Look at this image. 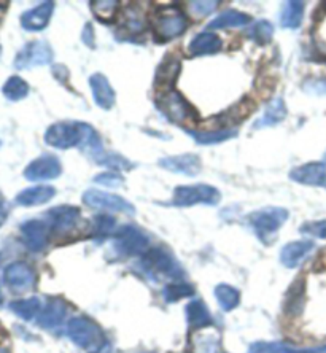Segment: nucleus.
Masks as SVG:
<instances>
[{
    "mask_svg": "<svg viewBox=\"0 0 326 353\" xmlns=\"http://www.w3.org/2000/svg\"><path fill=\"white\" fill-rule=\"evenodd\" d=\"M142 271L153 280L172 279L180 280L183 277V269L172 253L165 248H148L141 261Z\"/></svg>",
    "mask_w": 326,
    "mask_h": 353,
    "instance_id": "f257e3e1",
    "label": "nucleus"
},
{
    "mask_svg": "<svg viewBox=\"0 0 326 353\" xmlns=\"http://www.w3.org/2000/svg\"><path fill=\"white\" fill-rule=\"evenodd\" d=\"M67 336L75 345L90 353H99L105 344L102 330L88 316H75L67 323Z\"/></svg>",
    "mask_w": 326,
    "mask_h": 353,
    "instance_id": "f03ea898",
    "label": "nucleus"
},
{
    "mask_svg": "<svg viewBox=\"0 0 326 353\" xmlns=\"http://www.w3.org/2000/svg\"><path fill=\"white\" fill-rule=\"evenodd\" d=\"M288 215V210L282 207H266V209L256 210L248 215L247 223L256 232L261 242L271 243L276 232L285 225Z\"/></svg>",
    "mask_w": 326,
    "mask_h": 353,
    "instance_id": "7ed1b4c3",
    "label": "nucleus"
},
{
    "mask_svg": "<svg viewBox=\"0 0 326 353\" xmlns=\"http://www.w3.org/2000/svg\"><path fill=\"white\" fill-rule=\"evenodd\" d=\"M86 123H56L45 132V143L58 150L83 147L86 136Z\"/></svg>",
    "mask_w": 326,
    "mask_h": 353,
    "instance_id": "20e7f679",
    "label": "nucleus"
},
{
    "mask_svg": "<svg viewBox=\"0 0 326 353\" xmlns=\"http://www.w3.org/2000/svg\"><path fill=\"white\" fill-rule=\"evenodd\" d=\"M156 105L164 113V117L174 124H185L198 119L194 108L177 91H167L165 94L159 96Z\"/></svg>",
    "mask_w": 326,
    "mask_h": 353,
    "instance_id": "39448f33",
    "label": "nucleus"
},
{
    "mask_svg": "<svg viewBox=\"0 0 326 353\" xmlns=\"http://www.w3.org/2000/svg\"><path fill=\"white\" fill-rule=\"evenodd\" d=\"M220 201V191L210 185H182L174 191V204L179 207H191L196 204L216 205Z\"/></svg>",
    "mask_w": 326,
    "mask_h": 353,
    "instance_id": "423d86ee",
    "label": "nucleus"
},
{
    "mask_svg": "<svg viewBox=\"0 0 326 353\" xmlns=\"http://www.w3.org/2000/svg\"><path fill=\"white\" fill-rule=\"evenodd\" d=\"M150 241L148 237L136 226H123L115 234V243L113 248L121 256H136L145 255L148 252Z\"/></svg>",
    "mask_w": 326,
    "mask_h": 353,
    "instance_id": "0eeeda50",
    "label": "nucleus"
},
{
    "mask_svg": "<svg viewBox=\"0 0 326 353\" xmlns=\"http://www.w3.org/2000/svg\"><path fill=\"white\" fill-rule=\"evenodd\" d=\"M153 26L154 32L163 40H172L185 34V30L188 29V18L179 10L164 8L154 17Z\"/></svg>",
    "mask_w": 326,
    "mask_h": 353,
    "instance_id": "6e6552de",
    "label": "nucleus"
},
{
    "mask_svg": "<svg viewBox=\"0 0 326 353\" xmlns=\"http://www.w3.org/2000/svg\"><path fill=\"white\" fill-rule=\"evenodd\" d=\"M83 202L91 209L97 210H112V212H123V214L134 215L136 214V207L131 202L123 199L121 196L107 193L101 190H88L83 194Z\"/></svg>",
    "mask_w": 326,
    "mask_h": 353,
    "instance_id": "1a4fd4ad",
    "label": "nucleus"
},
{
    "mask_svg": "<svg viewBox=\"0 0 326 353\" xmlns=\"http://www.w3.org/2000/svg\"><path fill=\"white\" fill-rule=\"evenodd\" d=\"M3 280L12 293H26L32 290L37 283V274L28 263L17 261L5 268Z\"/></svg>",
    "mask_w": 326,
    "mask_h": 353,
    "instance_id": "9d476101",
    "label": "nucleus"
},
{
    "mask_svg": "<svg viewBox=\"0 0 326 353\" xmlns=\"http://www.w3.org/2000/svg\"><path fill=\"white\" fill-rule=\"evenodd\" d=\"M53 61V50L43 40H34L24 46L17 54L14 67L18 70L32 69V67L46 65Z\"/></svg>",
    "mask_w": 326,
    "mask_h": 353,
    "instance_id": "9b49d317",
    "label": "nucleus"
},
{
    "mask_svg": "<svg viewBox=\"0 0 326 353\" xmlns=\"http://www.w3.org/2000/svg\"><path fill=\"white\" fill-rule=\"evenodd\" d=\"M62 174L59 159L51 154H43L34 159L28 168L24 169V179L29 181H45L54 180Z\"/></svg>",
    "mask_w": 326,
    "mask_h": 353,
    "instance_id": "f8f14e48",
    "label": "nucleus"
},
{
    "mask_svg": "<svg viewBox=\"0 0 326 353\" xmlns=\"http://www.w3.org/2000/svg\"><path fill=\"white\" fill-rule=\"evenodd\" d=\"M21 234L28 250L39 253L43 252L50 241V226L40 220H29L21 225Z\"/></svg>",
    "mask_w": 326,
    "mask_h": 353,
    "instance_id": "ddd939ff",
    "label": "nucleus"
},
{
    "mask_svg": "<svg viewBox=\"0 0 326 353\" xmlns=\"http://www.w3.org/2000/svg\"><path fill=\"white\" fill-rule=\"evenodd\" d=\"M159 165L172 174L188 175V176L199 175L201 169H203L201 158L198 154H193V153H185V154H177V157L163 158L159 159Z\"/></svg>",
    "mask_w": 326,
    "mask_h": 353,
    "instance_id": "4468645a",
    "label": "nucleus"
},
{
    "mask_svg": "<svg viewBox=\"0 0 326 353\" xmlns=\"http://www.w3.org/2000/svg\"><path fill=\"white\" fill-rule=\"evenodd\" d=\"M46 216L50 220V230L58 234H64L77 226L80 220V209L74 205H59L48 210Z\"/></svg>",
    "mask_w": 326,
    "mask_h": 353,
    "instance_id": "2eb2a0df",
    "label": "nucleus"
},
{
    "mask_svg": "<svg viewBox=\"0 0 326 353\" xmlns=\"http://www.w3.org/2000/svg\"><path fill=\"white\" fill-rule=\"evenodd\" d=\"M289 179L296 183L326 188V163H307L294 168Z\"/></svg>",
    "mask_w": 326,
    "mask_h": 353,
    "instance_id": "dca6fc26",
    "label": "nucleus"
},
{
    "mask_svg": "<svg viewBox=\"0 0 326 353\" xmlns=\"http://www.w3.org/2000/svg\"><path fill=\"white\" fill-rule=\"evenodd\" d=\"M191 349L194 353H220L221 334L215 326L198 330L191 336Z\"/></svg>",
    "mask_w": 326,
    "mask_h": 353,
    "instance_id": "f3484780",
    "label": "nucleus"
},
{
    "mask_svg": "<svg viewBox=\"0 0 326 353\" xmlns=\"http://www.w3.org/2000/svg\"><path fill=\"white\" fill-rule=\"evenodd\" d=\"M54 12V2H43L21 17V26L29 32H39L48 26L51 14Z\"/></svg>",
    "mask_w": 326,
    "mask_h": 353,
    "instance_id": "a211bd4d",
    "label": "nucleus"
},
{
    "mask_svg": "<svg viewBox=\"0 0 326 353\" xmlns=\"http://www.w3.org/2000/svg\"><path fill=\"white\" fill-rule=\"evenodd\" d=\"M90 86L92 91V97H94V102L97 107L103 108V110H110V108L115 105V90H113L110 81L105 75L102 74H94L91 75L90 79Z\"/></svg>",
    "mask_w": 326,
    "mask_h": 353,
    "instance_id": "6ab92c4d",
    "label": "nucleus"
},
{
    "mask_svg": "<svg viewBox=\"0 0 326 353\" xmlns=\"http://www.w3.org/2000/svg\"><path fill=\"white\" fill-rule=\"evenodd\" d=\"M67 315V305L62 299H51L37 316V325L43 330L59 328Z\"/></svg>",
    "mask_w": 326,
    "mask_h": 353,
    "instance_id": "aec40b11",
    "label": "nucleus"
},
{
    "mask_svg": "<svg viewBox=\"0 0 326 353\" xmlns=\"http://www.w3.org/2000/svg\"><path fill=\"white\" fill-rule=\"evenodd\" d=\"M315 248L312 241H296L289 242L281 252V263L285 268L294 269L306 259Z\"/></svg>",
    "mask_w": 326,
    "mask_h": 353,
    "instance_id": "412c9836",
    "label": "nucleus"
},
{
    "mask_svg": "<svg viewBox=\"0 0 326 353\" xmlns=\"http://www.w3.org/2000/svg\"><path fill=\"white\" fill-rule=\"evenodd\" d=\"M180 74V58L172 53L165 54L161 64L158 65L156 75H154V86L156 88H169L174 86L175 80Z\"/></svg>",
    "mask_w": 326,
    "mask_h": 353,
    "instance_id": "4be33fe9",
    "label": "nucleus"
},
{
    "mask_svg": "<svg viewBox=\"0 0 326 353\" xmlns=\"http://www.w3.org/2000/svg\"><path fill=\"white\" fill-rule=\"evenodd\" d=\"M54 194H56L54 186H48V185L32 186V188L21 191V193L17 196V204L24 205V207L41 205L53 199Z\"/></svg>",
    "mask_w": 326,
    "mask_h": 353,
    "instance_id": "5701e85b",
    "label": "nucleus"
},
{
    "mask_svg": "<svg viewBox=\"0 0 326 353\" xmlns=\"http://www.w3.org/2000/svg\"><path fill=\"white\" fill-rule=\"evenodd\" d=\"M223 46V41L216 34L212 32H203L198 34L196 37L190 41L188 51L191 56H205L218 53Z\"/></svg>",
    "mask_w": 326,
    "mask_h": 353,
    "instance_id": "b1692460",
    "label": "nucleus"
},
{
    "mask_svg": "<svg viewBox=\"0 0 326 353\" xmlns=\"http://www.w3.org/2000/svg\"><path fill=\"white\" fill-rule=\"evenodd\" d=\"M186 320H188L191 328L196 331L207 328V326H214V319L201 299H193L186 305Z\"/></svg>",
    "mask_w": 326,
    "mask_h": 353,
    "instance_id": "393cba45",
    "label": "nucleus"
},
{
    "mask_svg": "<svg viewBox=\"0 0 326 353\" xmlns=\"http://www.w3.org/2000/svg\"><path fill=\"white\" fill-rule=\"evenodd\" d=\"M287 117V107L285 102H283L282 97H276L274 101L269 102V105L266 107V112L263 113V117L258 119L255 128L261 129V128H269V126H276V124L282 123Z\"/></svg>",
    "mask_w": 326,
    "mask_h": 353,
    "instance_id": "a878e982",
    "label": "nucleus"
},
{
    "mask_svg": "<svg viewBox=\"0 0 326 353\" xmlns=\"http://www.w3.org/2000/svg\"><path fill=\"white\" fill-rule=\"evenodd\" d=\"M248 353H326V345L312 347V349H294L282 342H255Z\"/></svg>",
    "mask_w": 326,
    "mask_h": 353,
    "instance_id": "bb28decb",
    "label": "nucleus"
},
{
    "mask_svg": "<svg viewBox=\"0 0 326 353\" xmlns=\"http://www.w3.org/2000/svg\"><path fill=\"white\" fill-rule=\"evenodd\" d=\"M252 21V17L237 12V10H226L218 14L212 23H209V29H231V28H242Z\"/></svg>",
    "mask_w": 326,
    "mask_h": 353,
    "instance_id": "cd10ccee",
    "label": "nucleus"
},
{
    "mask_svg": "<svg viewBox=\"0 0 326 353\" xmlns=\"http://www.w3.org/2000/svg\"><path fill=\"white\" fill-rule=\"evenodd\" d=\"M8 307L14 315H18L19 319L29 321V320H34L35 316L40 315L41 309H43V305H41L40 298L34 296V298H29V299L13 301V303L8 305Z\"/></svg>",
    "mask_w": 326,
    "mask_h": 353,
    "instance_id": "c85d7f7f",
    "label": "nucleus"
},
{
    "mask_svg": "<svg viewBox=\"0 0 326 353\" xmlns=\"http://www.w3.org/2000/svg\"><path fill=\"white\" fill-rule=\"evenodd\" d=\"M304 7H306V5L303 2H298V0H292V2H287L283 5V10L281 13L282 28L298 29L304 18Z\"/></svg>",
    "mask_w": 326,
    "mask_h": 353,
    "instance_id": "c756f323",
    "label": "nucleus"
},
{
    "mask_svg": "<svg viewBox=\"0 0 326 353\" xmlns=\"http://www.w3.org/2000/svg\"><path fill=\"white\" fill-rule=\"evenodd\" d=\"M214 294L216 298V303H218V305L225 310V312H231V310H234L241 303V293L237 292L234 287H231V285H226V283L218 285V287L215 288Z\"/></svg>",
    "mask_w": 326,
    "mask_h": 353,
    "instance_id": "7c9ffc66",
    "label": "nucleus"
},
{
    "mask_svg": "<svg viewBox=\"0 0 326 353\" xmlns=\"http://www.w3.org/2000/svg\"><path fill=\"white\" fill-rule=\"evenodd\" d=\"M188 134L199 145H215V143H221L225 142V140L236 137L237 129H216V131H205V132L188 131Z\"/></svg>",
    "mask_w": 326,
    "mask_h": 353,
    "instance_id": "2f4dec72",
    "label": "nucleus"
},
{
    "mask_svg": "<svg viewBox=\"0 0 326 353\" xmlns=\"http://www.w3.org/2000/svg\"><path fill=\"white\" fill-rule=\"evenodd\" d=\"M2 92L8 101L17 102L29 94V85L28 81H24L21 77H10V79L5 81Z\"/></svg>",
    "mask_w": 326,
    "mask_h": 353,
    "instance_id": "473e14b6",
    "label": "nucleus"
},
{
    "mask_svg": "<svg viewBox=\"0 0 326 353\" xmlns=\"http://www.w3.org/2000/svg\"><path fill=\"white\" fill-rule=\"evenodd\" d=\"M90 5L92 13L96 14V18L103 21V23H110V21L115 18L118 7H120V3H118L116 0H94V2H91Z\"/></svg>",
    "mask_w": 326,
    "mask_h": 353,
    "instance_id": "72a5a7b5",
    "label": "nucleus"
},
{
    "mask_svg": "<svg viewBox=\"0 0 326 353\" xmlns=\"http://www.w3.org/2000/svg\"><path fill=\"white\" fill-rule=\"evenodd\" d=\"M250 37L256 45H267L274 37V26L269 21H256L250 30Z\"/></svg>",
    "mask_w": 326,
    "mask_h": 353,
    "instance_id": "f704fd0d",
    "label": "nucleus"
},
{
    "mask_svg": "<svg viewBox=\"0 0 326 353\" xmlns=\"http://www.w3.org/2000/svg\"><path fill=\"white\" fill-rule=\"evenodd\" d=\"M96 163L101 164V165H105V168L115 169V170H131V169H134V164L131 163V161L121 157V154H118V153L103 152L101 157L96 159Z\"/></svg>",
    "mask_w": 326,
    "mask_h": 353,
    "instance_id": "c9c22d12",
    "label": "nucleus"
},
{
    "mask_svg": "<svg viewBox=\"0 0 326 353\" xmlns=\"http://www.w3.org/2000/svg\"><path fill=\"white\" fill-rule=\"evenodd\" d=\"M194 293V290L191 285L188 283H170L167 287L164 288V299L167 301V303H177V301L183 299V298H190L191 294Z\"/></svg>",
    "mask_w": 326,
    "mask_h": 353,
    "instance_id": "e433bc0d",
    "label": "nucleus"
},
{
    "mask_svg": "<svg viewBox=\"0 0 326 353\" xmlns=\"http://www.w3.org/2000/svg\"><path fill=\"white\" fill-rule=\"evenodd\" d=\"M115 225H116V220L110 215H97L94 220H92V228H94V231H92V236L96 239H103L107 236L112 234V231L115 230Z\"/></svg>",
    "mask_w": 326,
    "mask_h": 353,
    "instance_id": "4c0bfd02",
    "label": "nucleus"
},
{
    "mask_svg": "<svg viewBox=\"0 0 326 353\" xmlns=\"http://www.w3.org/2000/svg\"><path fill=\"white\" fill-rule=\"evenodd\" d=\"M218 5L220 2H209V0H204V2H190L188 10L194 18H204L207 14L214 13Z\"/></svg>",
    "mask_w": 326,
    "mask_h": 353,
    "instance_id": "58836bf2",
    "label": "nucleus"
},
{
    "mask_svg": "<svg viewBox=\"0 0 326 353\" xmlns=\"http://www.w3.org/2000/svg\"><path fill=\"white\" fill-rule=\"evenodd\" d=\"M94 183L101 186H108V188H120V186L124 185V179L121 174L116 172V170H112V172H103L101 175H96Z\"/></svg>",
    "mask_w": 326,
    "mask_h": 353,
    "instance_id": "ea45409f",
    "label": "nucleus"
},
{
    "mask_svg": "<svg viewBox=\"0 0 326 353\" xmlns=\"http://www.w3.org/2000/svg\"><path fill=\"white\" fill-rule=\"evenodd\" d=\"M299 231H301L304 236H309V237L326 239V220L304 223Z\"/></svg>",
    "mask_w": 326,
    "mask_h": 353,
    "instance_id": "a19ab883",
    "label": "nucleus"
},
{
    "mask_svg": "<svg viewBox=\"0 0 326 353\" xmlns=\"http://www.w3.org/2000/svg\"><path fill=\"white\" fill-rule=\"evenodd\" d=\"M126 28L132 32H139V30L143 29V17L139 14V12H132L129 10L126 14Z\"/></svg>",
    "mask_w": 326,
    "mask_h": 353,
    "instance_id": "79ce46f5",
    "label": "nucleus"
},
{
    "mask_svg": "<svg viewBox=\"0 0 326 353\" xmlns=\"http://www.w3.org/2000/svg\"><path fill=\"white\" fill-rule=\"evenodd\" d=\"M53 75L62 83V85H67V79H69V70H67L64 65H54L53 67Z\"/></svg>",
    "mask_w": 326,
    "mask_h": 353,
    "instance_id": "37998d69",
    "label": "nucleus"
},
{
    "mask_svg": "<svg viewBox=\"0 0 326 353\" xmlns=\"http://www.w3.org/2000/svg\"><path fill=\"white\" fill-rule=\"evenodd\" d=\"M7 218H8V204L7 201H5L3 194L0 193V228L5 225Z\"/></svg>",
    "mask_w": 326,
    "mask_h": 353,
    "instance_id": "c03bdc74",
    "label": "nucleus"
},
{
    "mask_svg": "<svg viewBox=\"0 0 326 353\" xmlns=\"http://www.w3.org/2000/svg\"><path fill=\"white\" fill-rule=\"evenodd\" d=\"M83 41L91 48H94V34H92V26L86 24L85 30H83Z\"/></svg>",
    "mask_w": 326,
    "mask_h": 353,
    "instance_id": "a18cd8bd",
    "label": "nucleus"
},
{
    "mask_svg": "<svg viewBox=\"0 0 326 353\" xmlns=\"http://www.w3.org/2000/svg\"><path fill=\"white\" fill-rule=\"evenodd\" d=\"M2 301H3V298H2V290H0V305H2Z\"/></svg>",
    "mask_w": 326,
    "mask_h": 353,
    "instance_id": "49530a36",
    "label": "nucleus"
},
{
    "mask_svg": "<svg viewBox=\"0 0 326 353\" xmlns=\"http://www.w3.org/2000/svg\"><path fill=\"white\" fill-rule=\"evenodd\" d=\"M0 353H8V350H5V349H0Z\"/></svg>",
    "mask_w": 326,
    "mask_h": 353,
    "instance_id": "de8ad7c7",
    "label": "nucleus"
},
{
    "mask_svg": "<svg viewBox=\"0 0 326 353\" xmlns=\"http://www.w3.org/2000/svg\"><path fill=\"white\" fill-rule=\"evenodd\" d=\"M0 53H2V48H0Z\"/></svg>",
    "mask_w": 326,
    "mask_h": 353,
    "instance_id": "09e8293b",
    "label": "nucleus"
}]
</instances>
